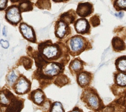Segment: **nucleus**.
<instances>
[{
  "mask_svg": "<svg viewBox=\"0 0 126 112\" xmlns=\"http://www.w3.org/2000/svg\"><path fill=\"white\" fill-rule=\"evenodd\" d=\"M32 55L37 67L33 75L40 83L43 81L44 85L46 81H51L54 77L63 73L65 67L64 64L46 61L39 56L37 51H35V53H32Z\"/></svg>",
  "mask_w": 126,
  "mask_h": 112,
  "instance_id": "obj_1",
  "label": "nucleus"
},
{
  "mask_svg": "<svg viewBox=\"0 0 126 112\" xmlns=\"http://www.w3.org/2000/svg\"><path fill=\"white\" fill-rule=\"evenodd\" d=\"M37 53L44 60L50 62H59L65 65L69 60L65 44L53 43L51 40L39 43Z\"/></svg>",
  "mask_w": 126,
  "mask_h": 112,
  "instance_id": "obj_2",
  "label": "nucleus"
},
{
  "mask_svg": "<svg viewBox=\"0 0 126 112\" xmlns=\"http://www.w3.org/2000/svg\"><path fill=\"white\" fill-rule=\"evenodd\" d=\"M0 97V112H20L24 107V100L14 95L7 88L1 89Z\"/></svg>",
  "mask_w": 126,
  "mask_h": 112,
  "instance_id": "obj_3",
  "label": "nucleus"
},
{
  "mask_svg": "<svg viewBox=\"0 0 126 112\" xmlns=\"http://www.w3.org/2000/svg\"><path fill=\"white\" fill-rule=\"evenodd\" d=\"M65 46L69 54L73 57L80 55L91 46L89 40L81 35H75L69 38L65 42Z\"/></svg>",
  "mask_w": 126,
  "mask_h": 112,
  "instance_id": "obj_4",
  "label": "nucleus"
},
{
  "mask_svg": "<svg viewBox=\"0 0 126 112\" xmlns=\"http://www.w3.org/2000/svg\"><path fill=\"white\" fill-rule=\"evenodd\" d=\"M81 100L89 110L97 112L103 108V103L97 91L92 87L85 88L81 95Z\"/></svg>",
  "mask_w": 126,
  "mask_h": 112,
  "instance_id": "obj_5",
  "label": "nucleus"
},
{
  "mask_svg": "<svg viewBox=\"0 0 126 112\" xmlns=\"http://www.w3.org/2000/svg\"><path fill=\"white\" fill-rule=\"evenodd\" d=\"M31 82L23 75L20 74L12 88L16 94L23 95L29 93L31 89Z\"/></svg>",
  "mask_w": 126,
  "mask_h": 112,
  "instance_id": "obj_6",
  "label": "nucleus"
},
{
  "mask_svg": "<svg viewBox=\"0 0 126 112\" xmlns=\"http://www.w3.org/2000/svg\"><path fill=\"white\" fill-rule=\"evenodd\" d=\"M5 18L6 21L13 26H17L22 20L21 13L18 5H12L5 9Z\"/></svg>",
  "mask_w": 126,
  "mask_h": 112,
  "instance_id": "obj_7",
  "label": "nucleus"
},
{
  "mask_svg": "<svg viewBox=\"0 0 126 112\" xmlns=\"http://www.w3.org/2000/svg\"><path fill=\"white\" fill-rule=\"evenodd\" d=\"M71 28L68 24L61 20L59 19L55 23V35L60 39H63L66 38L71 34Z\"/></svg>",
  "mask_w": 126,
  "mask_h": 112,
  "instance_id": "obj_8",
  "label": "nucleus"
},
{
  "mask_svg": "<svg viewBox=\"0 0 126 112\" xmlns=\"http://www.w3.org/2000/svg\"><path fill=\"white\" fill-rule=\"evenodd\" d=\"M19 30L23 37L32 43L36 42L35 33L32 26L25 22H21L20 23Z\"/></svg>",
  "mask_w": 126,
  "mask_h": 112,
  "instance_id": "obj_9",
  "label": "nucleus"
},
{
  "mask_svg": "<svg viewBox=\"0 0 126 112\" xmlns=\"http://www.w3.org/2000/svg\"><path fill=\"white\" fill-rule=\"evenodd\" d=\"M75 31L81 35H90L91 33V25L88 20L84 18L77 19L74 23Z\"/></svg>",
  "mask_w": 126,
  "mask_h": 112,
  "instance_id": "obj_10",
  "label": "nucleus"
},
{
  "mask_svg": "<svg viewBox=\"0 0 126 112\" xmlns=\"http://www.w3.org/2000/svg\"><path fill=\"white\" fill-rule=\"evenodd\" d=\"M93 4L89 2H80L77 5L76 10V14L82 18H85L90 16L94 12Z\"/></svg>",
  "mask_w": 126,
  "mask_h": 112,
  "instance_id": "obj_11",
  "label": "nucleus"
},
{
  "mask_svg": "<svg viewBox=\"0 0 126 112\" xmlns=\"http://www.w3.org/2000/svg\"><path fill=\"white\" fill-rule=\"evenodd\" d=\"M28 98L34 104L39 106H43L46 102V101H45V95L40 88H37L32 91L29 94Z\"/></svg>",
  "mask_w": 126,
  "mask_h": 112,
  "instance_id": "obj_12",
  "label": "nucleus"
},
{
  "mask_svg": "<svg viewBox=\"0 0 126 112\" xmlns=\"http://www.w3.org/2000/svg\"><path fill=\"white\" fill-rule=\"evenodd\" d=\"M93 74L87 71H82L76 75V80L78 84L83 88L88 87L93 79Z\"/></svg>",
  "mask_w": 126,
  "mask_h": 112,
  "instance_id": "obj_13",
  "label": "nucleus"
},
{
  "mask_svg": "<svg viewBox=\"0 0 126 112\" xmlns=\"http://www.w3.org/2000/svg\"><path fill=\"white\" fill-rule=\"evenodd\" d=\"M85 63L78 58H76L71 61L68 68L72 75H77L83 71L84 66Z\"/></svg>",
  "mask_w": 126,
  "mask_h": 112,
  "instance_id": "obj_14",
  "label": "nucleus"
},
{
  "mask_svg": "<svg viewBox=\"0 0 126 112\" xmlns=\"http://www.w3.org/2000/svg\"><path fill=\"white\" fill-rule=\"evenodd\" d=\"M76 18V12L73 9H70L62 14L60 16L59 19L69 25V24L74 23Z\"/></svg>",
  "mask_w": 126,
  "mask_h": 112,
  "instance_id": "obj_15",
  "label": "nucleus"
},
{
  "mask_svg": "<svg viewBox=\"0 0 126 112\" xmlns=\"http://www.w3.org/2000/svg\"><path fill=\"white\" fill-rule=\"evenodd\" d=\"M112 45L114 50L117 52L125 50L126 48V45L124 40L118 37H115L112 38Z\"/></svg>",
  "mask_w": 126,
  "mask_h": 112,
  "instance_id": "obj_16",
  "label": "nucleus"
},
{
  "mask_svg": "<svg viewBox=\"0 0 126 112\" xmlns=\"http://www.w3.org/2000/svg\"><path fill=\"white\" fill-rule=\"evenodd\" d=\"M70 79L65 75L61 74L57 76L54 81V83L58 87L61 88L70 83Z\"/></svg>",
  "mask_w": 126,
  "mask_h": 112,
  "instance_id": "obj_17",
  "label": "nucleus"
},
{
  "mask_svg": "<svg viewBox=\"0 0 126 112\" xmlns=\"http://www.w3.org/2000/svg\"><path fill=\"white\" fill-rule=\"evenodd\" d=\"M117 70L121 73H126V55L118 57L115 63Z\"/></svg>",
  "mask_w": 126,
  "mask_h": 112,
  "instance_id": "obj_18",
  "label": "nucleus"
},
{
  "mask_svg": "<svg viewBox=\"0 0 126 112\" xmlns=\"http://www.w3.org/2000/svg\"><path fill=\"white\" fill-rule=\"evenodd\" d=\"M33 3L30 0H20L18 5L21 13L32 11L33 9Z\"/></svg>",
  "mask_w": 126,
  "mask_h": 112,
  "instance_id": "obj_19",
  "label": "nucleus"
},
{
  "mask_svg": "<svg viewBox=\"0 0 126 112\" xmlns=\"http://www.w3.org/2000/svg\"><path fill=\"white\" fill-rule=\"evenodd\" d=\"M19 76H18L15 74V72L13 70H11L10 72H9L6 76V81L8 85L12 87L13 85L15 84V83L18 79Z\"/></svg>",
  "mask_w": 126,
  "mask_h": 112,
  "instance_id": "obj_20",
  "label": "nucleus"
},
{
  "mask_svg": "<svg viewBox=\"0 0 126 112\" xmlns=\"http://www.w3.org/2000/svg\"><path fill=\"white\" fill-rule=\"evenodd\" d=\"M115 82L117 85L124 87L126 86V74L119 73L115 75Z\"/></svg>",
  "mask_w": 126,
  "mask_h": 112,
  "instance_id": "obj_21",
  "label": "nucleus"
},
{
  "mask_svg": "<svg viewBox=\"0 0 126 112\" xmlns=\"http://www.w3.org/2000/svg\"><path fill=\"white\" fill-rule=\"evenodd\" d=\"M49 112H64V110L62 104L60 102H55L51 104Z\"/></svg>",
  "mask_w": 126,
  "mask_h": 112,
  "instance_id": "obj_22",
  "label": "nucleus"
},
{
  "mask_svg": "<svg viewBox=\"0 0 126 112\" xmlns=\"http://www.w3.org/2000/svg\"><path fill=\"white\" fill-rule=\"evenodd\" d=\"M113 6L117 11H126V0H115Z\"/></svg>",
  "mask_w": 126,
  "mask_h": 112,
  "instance_id": "obj_23",
  "label": "nucleus"
},
{
  "mask_svg": "<svg viewBox=\"0 0 126 112\" xmlns=\"http://www.w3.org/2000/svg\"><path fill=\"white\" fill-rule=\"evenodd\" d=\"M20 62L21 63V64H22L27 70L30 69L32 68V60L30 58L26 56L21 57L20 59Z\"/></svg>",
  "mask_w": 126,
  "mask_h": 112,
  "instance_id": "obj_24",
  "label": "nucleus"
},
{
  "mask_svg": "<svg viewBox=\"0 0 126 112\" xmlns=\"http://www.w3.org/2000/svg\"><path fill=\"white\" fill-rule=\"evenodd\" d=\"M35 4L40 9H46L50 10L51 6L50 0H38Z\"/></svg>",
  "mask_w": 126,
  "mask_h": 112,
  "instance_id": "obj_25",
  "label": "nucleus"
},
{
  "mask_svg": "<svg viewBox=\"0 0 126 112\" xmlns=\"http://www.w3.org/2000/svg\"><path fill=\"white\" fill-rule=\"evenodd\" d=\"M90 23L92 26L95 27H97L100 25V21L99 19V17L97 15H94L90 18Z\"/></svg>",
  "mask_w": 126,
  "mask_h": 112,
  "instance_id": "obj_26",
  "label": "nucleus"
},
{
  "mask_svg": "<svg viewBox=\"0 0 126 112\" xmlns=\"http://www.w3.org/2000/svg\"><path fill=\"white\" fill-rule=\"evenodd\" d=\"M8 0H0V10L2 11L4 10L7 7V5L8 3Z\"/></svg>",
  "mask_w": 126,
  "mask_h": 112,
  "instance_id": "obj_27",
  "label": "nucleus"
},
{
  "mask_svg": "<svg viewBox=\"0 0 126 112\" xmlns=\"http://www.w3.org/2000/svg\"><path fill=\"white\" fill-rule=\"evenodd\" d=\"M0 44H1V46L5 49L8 48V47H9V45L8 41H7L6 40H3L2 39H1V40H0Z\"/></svg>",
  "mask_w": 126,
  "mask_h": 112,
  "instance_id": "obj_28",
  "label": "nucleus"
},
{
  "mask_svg": "<svg viewBox=\"0 0 126 112\" xmlns=\"http://www.w3.org/2000/svg\"><path fill=\"white\" fill-rule=\"evenodd\" d=\"M68 112H83V110L77 107H74L71 111H69Z\"/></svg>",
  "mask_w": 126,
  "mask_h": 112,
  "instance_id": "obj_29",
  "label": "nucleus"
},
{
  "mask_svg": "<svg viewBox=\"0 0 126 112\" xmlns=\"http://www.w3.org/2000/svg\"><path fill=\"white\" fill-rule=\"evenodd\" d=\"M115 15L117 16V17H120V18H122L124 16V13L122 11L120 12L119 13H116L115 14Z\"/></svg>",
  "mask_w": 126,
  "mask_h": 112,
  "instance_id": "obj_30",
  "label": "nucleus"
},
{
  "mask_svg": "<svg viewBox=\"0 0 126 112\" xmlns=\"http://www.w3.org/2000/svg\"><path fill=\"white\" fill-rule=\"evenodd\" d=\"M5 28H6V27H5V26H4V27H3V31H2L3 35L4 36H6V32H6Z\"/></svg>",
  "mask_w": 126,
  "mask_h": 112,
  "instance_id": "obj_31",
  "label": "nucleus"
},
{
  "mask_svg": "<svg viewBox=\"0 0 126 112\" xmlns=\"http://www.w3.org/2000/svg\"><path fill=\"white\" fill-rule=\"evenodd\" d=\"M55 2H63V1H66L64 0H53Z\"/></svg>",
  "mask_w": 126,
  "mask_h": 112,
  "instance_id": "obj_32",
  "label": "nucleus"
}]
</instances>
